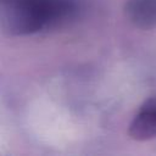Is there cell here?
Returning a JSON list of instances; mask_svg holds the SVG:
<instances>
[{"label":"cell","mask_w":156,"mask_h":156,"mask_svg":"<svg viewBox=\"0 0 156 156\" xmlns=\"http://www.w3.org/2000/svg\"><path fill=\"white\" fill-rule=\"evenodd\" d=\"M72 11L69 0H0V23L10 35H27L58 23Z\"/></svg>","instance_id":"6da1fadb"},{"label":"cell","mask_w":156,"mask_h":156,"mask_svg":"<svg viewBox=\"0 0 156 156\" xmlns=\"http://www.w3.org/2000/svg\"><path fill=\"white\" fill-rule=\"evenodd\" d=\"M128 134L138 141L156 138V98L149 99L140 106L129 124Z\"/></svg>","instance_id":"7a4b0ae2"},{"label":"cell","mask_w":156,"mask_h":156,"mask_svg":"<svg viewBox=\"0 0 156 156\" xmlns=\"http://www.w3.org/2000/svg\"><path fill=\"white\" fill-rule=\"evenodd\" d=\"M123 10L133 26L140 29L156 27V0H126Z\"/></svg>","instance_id":"3957f363"}]
</instances>
